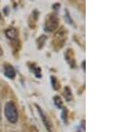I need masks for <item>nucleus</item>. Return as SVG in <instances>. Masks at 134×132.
I'll use <instances>...</instances> for the list:
<instances>
[{
  "mask_svg": "<svg viewBox=\"0 0 134 132\" xmlns=\"http://www.w3.org/2000/svg\"><path fill=\"white\" fill-rule=\"evenodd\" d=\"M46 39H47V37L44 36V35L40 36V38H38V40H37V43H38V47L40 49L42 48L43 46H44L45 42H46Z\"/></svg>",
  "mask_w": 134,
  "mask_h": 132,
  "instance_id": "nucleus-12",
  "label": "nucleus"
},
{
  "mask_svg": "<svg viewBox=\"0 0 134 132\" xmlns=\"http://www.w3.org/2000/svg\"><path fill=\"white\" fill-rule=\"evenodd\" d=\"M61 118L63 119V120L64 122V123H66V122H67V111H66V109L64 107L62 108Z\"/></svg>",
  "mask_w": 134,
  "mask_h": 132,
  "instance_id": "nucleus-13",
  "label": "nucleus"
},
{
  "mask_svg": "<svg viewBox=\"0 0 134 132\" xmlns=\"http://www.w3.org/2000/svg\"><path fill=\"white\" fill-rule=\"evenodd\" d=\"M5 36L7 37V38H9L12 41H17V38H18V31L14 28H9L6 29L5 31Z\"/></svg>",
  "mask_w": 134,
  "mask_h": 132,
  "instance_id": "nucleus-7",
  "label": "nucleus"
},
{
  "mask_svg": "<svg viewBox=\"0 0 134 132\" xmlns=\"http://www.w3.org/2000/svg\"><path fill=\"white\" fill-rule=\"evenodd\" d=\"M4 73H5V77H7L8 79H14L16 75V72H15V70L14 68L13 67L11 64H5L4 66Z\"/></svg>",
  "mask_w": 134,
  "mask_h": 132,
  "instance_id": "nucleus-6",
  "label": "nucleus"
},
{
  "mask_svg": "<svg viewBox=\"0 0 134 132\" xmlns=\"http://www.w3.org/2000/svg\"><path fill=\"white\" fill-rule=\"evenodd\" d=\"M5 115L10 123L14 124V123L17 122V120H18V111H17V108L14 104V102L9 101L5 105Z\"/></svg>",
  "mask_w": 134,
  "mask_h": 132,
  "instance_id": "nucleus-1",
  "label": "nucleus"
},
{
  "mask_svg": "<svg viewBox=\"0 0 134 132\" xmlns=\"http://www.w3.org/2000/svg\"><path fill=\"white\" fill-rule=\"evenodd\" d=\"M58 27H59V19L57 14L55 13L49 14L45 19V30L47 31L52 32L57 31Z\"/></svg>",
  "mask_w": 134,
  "mask_h": 132,
  "instance_id": "nucleus-2",
  "label": "nucleus"
},
{
  "mask_svg": "<svg viewBox=\"0 0 134 132\" xmlns=\"http://www.w3.org/2000/svg\"><path fill=\"white\" fill-rule=\"evenodd\" d=\"M64 57H65L66 62L69 64L72 68H74L76 67V60H75V55L74 52H73L72 49H67L65 54H64Z\"/></svg>",
  "mask_w": 134,
  "mask_h": 132,
  "instance_id": "nucleus-5",
  "label": "nucleus"
},
{
  "mask_svg": "<svg viewBox=\"0 0 134 132\" xmlns=\"http://www.w3.org/2000/svg\"><path fill=\"white\" fill-rule=\"evenodd\" d=\"M51 79V84H52V87H53V88L55 90H58L60 88V84L59 82H58V79L55 78V76H51L50 77Z\"/></svg>",
  "mask_w": 134,
  "mask_h": 132,
  "instance_id": "nucleus-10",
  "label": "nucleus"
},
{
  "mask_svg": "<svg viewBox=\"0 0 134 132\" xmlns=\"http://www.w3.org/2000/svg\"><path fill=\"white\" fill-rule=\"evenodd\" d=\"M66 36H67V32L65 31V29H64V28H62V30L58 31L57 33H55V38H53L52 44H53V47H55L57 50L62 48V47H64V43H65V41H66V38H67Z\"/></svg>",
  "mask_w": 134,
  "mask_h": 132,
  "instance_id": "nucleus-3",
  "label": "nucleus"
},
{
  "mask_svg": "<svg viewBox=\"0 0 134 132\" xmlns=\"http://www.w3.org/2000/svg\"><path fill=\"white\" fill-rule=\"evenodd\" d=\"M64 96L65 98V100L67 102H70L71 100H72V90L69 87H64Z\"/></svg>",
  "mask_w": 134,
  "mask_h": 132,
  "instance_id": "nucleus-8",
  "label": "nucleus"
},
{
  "mask_svg": "<svg viewBox=\"0 0 134 132\" xmlns=\"http://www.w3.org/2000/svg\"><path fill=\"white\" fill-rule=\"evenodd\" d=\"M85 61H83L82 62V64H81V65H82V67H83V70H84V71H85Z\"/></svg>",
  "mask_w": 134,
  "mask_h": 132,
  "instance_id": "nucleus-15",
  "label": "nucleus"
},
{
  "mask_svg": "<svg viewBox=\"0 0 134 132\" xmlns=\"http://www.w3.org/2000/svg\"><path fill=\"white\" fill-rule=\"evenodd\" d=\"M77 132H80V131H77Z\"/></svg>",
  "mask_w": 134,
  "mask_h": 132,
  "instance_id": "nucleus-17",
  "label": "nucleus"
},
{
  "mask_svg": "<svg viewBox=\"0 0 134 132\" xmlns=\"http://www.w3.org/2000/svg\"><path fill=\"white\" fill-rule=\"evenodd\" d=\"M31 68L32 71H33V73L36 75L37 78L41 77V69H40V67L37 66L35 64H31Z\"/></svg>",
  "mask_w": 134,
  "mask_h": 132,
  "instance_id": "nucleus-9",
  "label": "nucleus"
},
{
  "mask_svg": "<svg viewBox=\"0 0 134 132\" xmlns=\"http://www.w3.org/2000/svg\"><path fill=\"white\" fill-rule=\"evenodd\" d=\"M3 55V50H2L1 47H0V55Z\"/></svg>",
  "mask_w": 134,
  "mask_h": 132,
  "instance_id": "nucleus-16",
  "label": "nucleus"
},
{
  "mask_svg": "<svg viewBox=\"0 0 134 132\" xmlns=\"http://www.w3.org/2000/svg\"><path fill=\"white\" fill-rule=\"evenodd\" d=\"M1 115H2V106H1V103H0V120H1Z\"/></svg>",
  "mask_w": 134,
  "mask_h": 132,
  "instance_id": "nucleus-14",
  "label": "nucleus"
},
{
  "mask_svg": "<svg viewBox=\"0 0 134 132\" xmlns=\"http://www.w3.org/2000/svg\"><path fill=\"white\" fill-rule=\"evenodd\" d=\"M53 100H54V104H55V106H57V108H59V109H62L63 108V102H62L61 97L58 96H54Z\"/></svg>",
  "mask_w": 134,
  "mask_h": 132,
  "instance_id": "nucleus-11",
  "label": "nucleus"
},
{
  "mask_svg": "<svg viewBox=\"0 0 134 132\" xmlns=\"http://www.w3.org/2000/svg\"><path fill=\"white\" fill-rule=\"evenodd\" d=\"M36 106H37V109H38V113H40V118H41L42 122L44 123L45 127H46V129L49 132H52V123L50 122V120H49V118L47 116V114L45 113V112L41 109V107H40L38 105H36Z\"/></svg>",
  "mask_w": 134,
  "mask_h": 132,
  "instance_id": "nucleus-4",
  "label": "nucleus"
}]
</instances>
